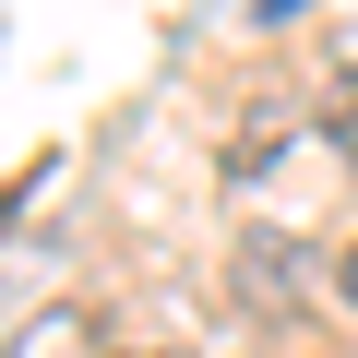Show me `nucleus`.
<instances>
[{
  "label": "nucleus",
  "mask_w": 358,
  "mask_h": 358,
  "mask_svg": "<svg viewBox=\"0 0 358 358\" xmlns=\"http://www.w3.org/2000/svg\"><path fill=\"white\" fill-rule=\"evenodd\" d=\"M239 263H251V299H263V310H287V299H299V263H310V251H299V239H251Z\"/></svg>",
  "instance_id": "f257e3e1"
},
{
  "label": "nucleus",
  "mask_w": 358,
  "mask_h": 358,
  "mask_svg": "<svg viewBox=\"0 0 358 358\" xmlns=\"http://www.w3.org/2000/svg\"><path fill=\"white\" fill-rule=\"evenodd\" d=\"M322 143H334V167L358 179V72H334V96H322Z\"/></svg>",
  "instance_id": "f03ea898"
},
{
  "label": "nucleus",
  "mask_w": 358,
  "mask_h": 358,
  "mask_svg": "<svg viewBox=\"0 0 358 358\" xmlns=\"http://www.w3.org/2000/svg\"><path fill=\"white\" fill-rule=\"evenodd\" d=\"M334 299H346V310H358V251H346V263H334Z\"/></svg>",
  "instance_id": "7ed1b4c3"
}]
</instances>
